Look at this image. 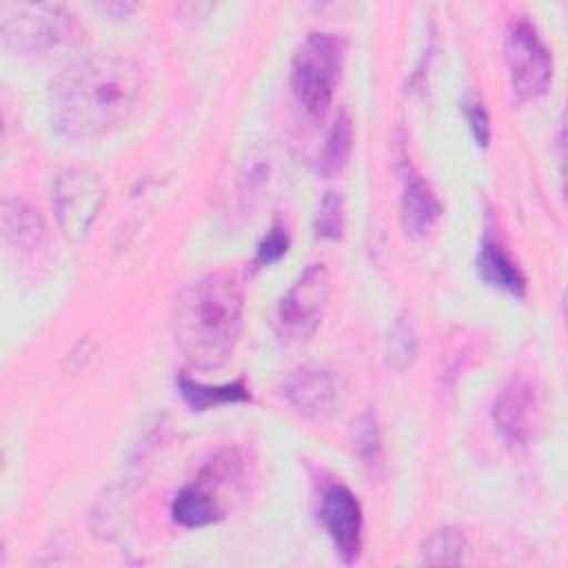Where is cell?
I'll list each match as a JSON object with an SVG mask.
<instances>
[{"label":"cell","mask_w":568,"mask_h":568,"mask_svg":"<svg viewBox=\"0 0 568 568\" xmlns=\"http://www.w3.org/2000/svg\"><path fill=\"white\" fill-rule=\"evenodd\" d=\"M402 173V226L408 237L424 240L442 215V204L422 173L413 166L404 149H399Z\"/></svg>","instance_id":"12"},{"label":"cell","mask_w":568,"mask_h":568,"mask_svg":"<svg viewBox=\"0 0 568 568\" xmlns=\"http://www.w3.org/2000/svg\"><path fill=\"white\" fill-rule=\"evenodd\" d=\"M320 521L335 546L337 555L351 564L362 550V506L357 497L342 484H333L322 493L320 499Z\"/></svg>","instance_id":"10"},{"label":"cell","mask_w":568,"mask_h":568,"mask_svg":"<svg viewBox=\"0 0 568 568\" xmlns=\"http://www.w3.org/2000/svg\"><path fill=\"white\" fill-rule=\"evenodd\" d=\"M2 237L20 251L40 248L44 244V222L31 204L9 197L2 202Z\"/></svg>","instance_id":"14"},{"label":"cell","mask_w":568,"mask_h":568,"mask_svg":"<svg viewBox=\"0 0 568 568\" xmlns=\"http://www.w3.org/2000/svg\"><path fill=\"white\" fill-rule=\"evenodd\" d=\"M344 233V200L337 191H326L315 213V235L320 240H339Z\"/></svg>","instance_id":"19"},{"label":"cell","mask_w":568,"mask_h":568,"mask_svg":"<svg viewBox=\"0 0 568 568\" xmlns=\"http://www.w3.org/2000/svg\"><path fill=\"white\" fill-rule=\"evenodd\" d=\"M288 251V235L282 229H271L268 235L257 244L255 248V266H268L273 262H277L282 255H286Z\"/></svg>","instance_id":"21"},{"label":"cell","mask_w":568,"mask_h":568,"mask_svg":"<svg viewBox=\"0 0 568 568\" xmlns=\"http://www.w3.org/2000/svg\"><path fill=\"white\" fill-rule=\"evenodd\" d=\"M102 13H106V16H113V18H126L133 9H135V4H131V2H100V4H95Z\"/></svg>","instance_id":"23"},{"label":"cell","mask_w":568,"mask_h":568,"mask_svg":"<svg viewBox=\"0 0 568 568\" xmlns=\"http://www.w3.org/2000/svg\"><path fill=\"white\" fill-rule=\"evenodd\" d=\"M339 375L326 366L306 364L295 368L284 382L288 404L311 419H324L339 402Z\"/></svg>","instance_id":"11"},{"label":"cell","mask_w":568,"mask_h":568,"mask_svg":"<svg viewBox=\"0 0 568 568\" xmlns=\"http://www.w3.org/2000/svg\"><path fill=\"white\" fill-rule=\"evenodd\" d=\"M331 295V275L322 262L308 264L275 308V331L282 342H306L322 324Z\"/></svg>","instance_id":"6"},{"label":"cell","mask_w":568,"mask_h":568,"mask_svg":"<svg viewBox=\"0 0 568 568\" xmlns=\"http://www.w3.org/2000/svg\"><path fill=\"white\" fill-rule=\"evenodd\" d=\"M504 55L513 93L519 100H535L548 91L552 82V53L530 20L515 18L508 24Z\"/></svg>","instance_id":"7"},{"label":"cell","mask_w":568,"mask_h":568,"mask_svg":"<svg viewBox=\"0 0 568 568\" xmlns=\"http://www.w3.org/2000/svg\"><path fill=\"white\" fill-rule=\"evenodd\" d=\"M417 355V335L408 320L397 317L386 339V364L393 371H404Z\"/></svg>","instance_id":"18"},{"label":"cell","mask_w":568,"mask_h":568,"mask_svg":"<svg viewBox=\"0 0 568 568\" xmlns=\"http://www.w3.org/2000/svg\"><path fill=\"white\" fill-rule=\"evenodd\" d=\"M477 275L495 291L513 297L526 295V277L517 262L506 253V248L493 240H484L477 253Z\"/></svg>","instance_id":"13"},{"label":"cell","mask_w":568,"mask_h":568,"mask_svg":"<svg viewBox=\"0 0 568 568\" xmlns=\"http://www.w3.org/2000/svg\"><path fill=\"white\" fill-rule=\"evenodd\" d=\"M75 16L58 2H4L0 38L4 49L20 55L44 53L73 38Z\"/></svg>","instance_id":"5"},{"label":"cell","mask_w":568,"mask_h":568,"mask_svg":"<svg viewBox=\"0 0 568 568\" xmlns=\"http://www.w3.org/2000/svg\"><path fill=\"white\" fill-rule=\"evenodd\" d=\"M244 291L224 271L206 273L175 300L173 333L182 357L197 368L220 366L242 331Z\"/></svg>","instance_id":"2"},{"label":"cell","mask_w":568,"mask_h":568,"mask_svg":"<svg viewBox=\"0 0 568 568\" xmlns=\"http://www.w3.org/2000/svg\"><path fill=\"white\" fill-rule=\"evenodd\" d=\"M178 388L182 399L193 408V410H206V408H215L222 404H237V402H251V393L248 386L242 379L222 384V386H211V384H202L197 379L191 377H180L178 379Z\"/></svg>","instance_id":"15"},{"label":"cell","mask_w":568,"mask_h":568,"mask_svg":"<svg viewBox=\"0 0 568 568\" xmlns=\"http://www.w3.org/2000/svg\"><path fill=\"white\" fill-rule=\"evenodd\" d=\"M346 42L337 33L311 31L291 64V89L304 111L322 118L331 106L344 67Z\"/></svg>","instance_id":"4"},{"label":"cell","mask_w":568,"mask_h":568,"mask_svg":"<svg viewBox=\"0 0 568 568\" xmlns=\"http://www.w3.org/2000/svg\"><path fill=\"white\" fill-rule=\"evenodd\" d=\"M104 202V184L98 173L80 166L55 175L51 204L58 226L67 240H82L95 222Z\"/></svg>","instance_id":"8"},{"label":"cell","mask_w":568,"mask_h":568,"mask_svg":"<svg viewBox=\"0 0 568 568\" xmlns=\"http://www.w3.org/2000/svg\"><path fill=\"white\" fill-rule=\"evenodd\" d=\"M422 561L430 566H457L466 555V539L453 526H442L433 530L422 544Z\"/></svg>","instance_id":"17"},{"label":"cell","mask_w":568,"mask_h":568,"mask_svg":"<svg viewBox=\"0 0 568 568\" xmlns=\"http://www.w3.org/2000/svg\"><path fill=\"white\" fill-rule=\"evenodd\" d=\"M462 111H464V118L468 122V129L473 133V140L477 142V146H488V142H490V118H488V111H486L484 102L475 95H468L462 102Z\"/></svg>","instance_id":"20"},{"label":"cell","mask_w":568,"mask_h":568,"mask_svg":"<svg viewBox=\"0 0 568 568\" xmlns=\"http://www.w3.org/2000/svg\"><path fill=\"white\" fill-rule=\"evenodd\" d=\"M351 149H353V122L346 113H339L324 140L322 153L317 158V171L324 178L337 175L346 166Z\"/></svg>","instance_id":"16"},{"label":"cell","mask_w":568,"mask_h":568,"mask_svg":"<svg viewBox=\"0 0 568 568\" xmlns=\"http://www.w3.org/2000/svg\"><path fill=\"white\" fill-rule=\"evenodd\" d=\"M493 419L508 446H526L541 426V399L535 384L524 377H510L495 397Z\"/></svg>","instance_id":"9"},{"label":"cell","mask_w":568,"mask_h":568,"mask_svg":"<svg viewBox=\"0 0 568 568\" xmlns=\"http://www.w3.org/2000/svg\"><path fill=\"white\" fill-rule=\"evenodd\" d=\"M357 442H359V455H362V462H364L371 470H373V466L382 464L379 435H377L375 422H373L371 417H364L362 428H359V435H357Z\"/></svg>","instance_id":"22"},{"label":"cell","mask_w":568,"mask_h":568,"mask_svg":"<svg viewBox=\"0 0 568 568\" xmlns=\"http://www.w3.org/2000/svg\"><path fill=\"white\" fill-rule=\"evenodd\" d=\"M142 71L113 53H93L64 69L49 91L53 126L75 140L109 135L129 120L142 95Z\"/></svg>","instance_id":"1"},{"label":"cell","mask_w":568,"mask_h":568,"mask_svg":"<svg viewBox=\"0 0 568 568\" xmlns=\"http://www.w3.org/2000/svg\"><path fill=\"white\" fill-rule=\"evenodd\" d=\"M244 486V464L235 450L217 453L197 477L180 488L171 504V515L186 528H202L224 517L231 495Z\"/></svg>","instance_id":"3"}]
</instances>
